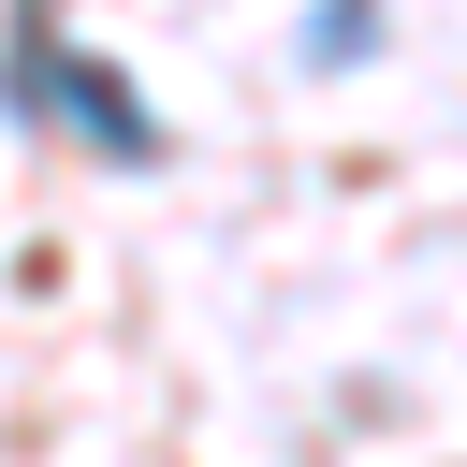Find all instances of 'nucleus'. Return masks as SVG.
<instances>
[{
	"label": "nucleus",
	"instance_id": "nucleus-2",
	"mask_svg": "<svg viewBox=\"0 0 467 467\" xmlns=\"http://www.w3.org/2000/svg\"><path fill=\"white\" fill-rule=\"evenodd\" d=\"M365 44H379V0H336V15H321V29H306V58H321V73H350V58H365Z\"/></svg>",
	"mask_w": 467,
	"mask_h": 467
},
{
	"label": "nucleus",
	"instance_id": "nucleus-1",
	"mask_svg": "<svg viewBox=\"0 0 467 467\" xmlns=\"http://www.w3.org/2000/svg\"><path fill=\"white\" fill-rule=\"evenodd\" d=\"M58 102H73V117H88V131H102V146H117V161H146V146H161V131H146V117H131V88H117V73H102V58H73V73H58Z\"/></svg>",
	"mask_w": 467,
	"mask_h": 467
}]
</instances>
